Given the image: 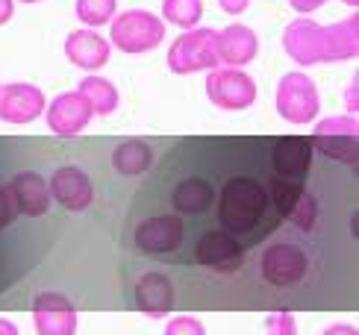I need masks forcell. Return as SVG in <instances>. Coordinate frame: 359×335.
<instances>
[{
    "mask_svg": "<svg viewBox=\"0 0 359 335\" xmlns=\"http://www.w3.org/2000/svg\"><path fill=\"white\" fill-rule=\"evenodd\" d=\"M65 56L71 65H77L80 71H100L103 65L109 62L112 48H109V39H103L97 29H74L65 39Z\"/></svg>",
    "mask_w": 359,
    "mask_h": 335,
    "instance_id": "cell-16",
    "label": "cell"
},
{
    "mask_svg": "<svg viewBox=\"0 0 359 335\" xmlns=\"http://www.w3.org/2000/svg\"><path fill=\"white\" fill-rule=\"evenodd\" d=\"M80 95L88 100V106H92V112L97 118H107L112 112H118V103H121V95H118V88L112 80L107 77H97V74H88V77L80 83Z\"/></svg>",
    "mask_w": 359,
    "mask_h": 335,
    "instance_id": "cell-23",
    "label": "cell"
},
{
    "mask_svg": "<svg viewBox=\"0 0 359 335\" xmlns=\"http://www.w3.org/2000/svg\"><path fill=\"white\" fill-rule=\"evenodd\" d=\"M341 4L351 6V9H356V6H359V0H341Z\"/></svg>",
    "mask_w": 359,
    "mask_h": 335,
    "instance_id": "cell-35",
    "label": "cell"
},
{
    "mask_svg": "<svg viewBox=\"0 0 359 335\" xmlns=\"http://www.w3.org/2000/svg\"><path fill=\"white\" fill-rule=\"evenodd\" d=\"M274 106L283 121L289 124H312L321 112V97H318V86L316 80L304 71H292L277 83V95Z\"/></svg>",
    "mask_w": 359,
    "mask_h": 335,
    "instance_id": "cell-5",
    "label": "cell"
},
{
    "mask_svg": "<svg viewBox=\"0 0 359 335\" xmlns=\"http://www.w3.org/2000/svg\"><path fill=\"white\" fill-rule=\"evenodd\" d=\"M309 271V259L304 253V247L292 245V241H277L262 253L259 262V273L265 282H271L277 288H292L297 285Z\"/></svg>",
    "mask_w": 359,
    "mask_h": 335,
    "instance_id": "cell-8",
    "label": "cell"
},
{
    "mask_svg": "<svg viewBox=\"0 0 359 335\" xmlns=\"http://www.w3.org/2000/svg\"><path fill=\"white\" fill-rule=\"evenodd\" d=\"M265 335H297V321L292 312H271L265 317Z\"/></svg>",
    "mask_w": 359,
    "mask_h": 335,
    "instance_id": "cell-27",
    "label": "cell"
},
{
    "mask_svg": "<svg viewBox=\"0 0 359 335\" xmlns=\"http://www.w3.org/2000/svg\"><path fill=\"white\" fill-rule=\"evenodd\" d=\"M44 121H48V130L56 135H80L88 124H92V106L80 95V91H65V95H56L48 106H44Z\"/></svg>",
    "mask_w": 359,
    "mask_h": 335,
    "instance_id": "cell-11",
    "label": "cell"
},
{
    "mask_svg": "<svg viewBox=\"0 0 359 335\" xmlns=\"http://www.w3.org/2000/svg\"><path fill=\"white\" fill-rule=\"evenodd\" d=\"M48 189H50V200H56L68 212H86L95 203L92 179H88V174L77 165L56 168V171L50 174V179H48Z\"/></svg>",
    "mask_w": 359,
    "mask_h": 335,
    "instance_id": "cell-10",
    "label": "cell"
},
{
    "mask_svg": "<svg viewBox=\"0 0 359 335\" xmlns=\"http://www.w3.org/2000/svg\"><path fill=\"white\" fill-rule=\"evenodd\" d=\"M203 18V0H162V21L180 29H194Z\"/></svg>",
    "mask_w": 359,
    "mask_h": 335,
    "instance_id": "cell-24",
    "label": "cell"
},
{
    "mask_svg": "<svg viewBox=\"0 0 359 335\" xmlns=\"http://www.w3.org/2000/svg\"><path fill=\"white\" fill-rule=\"evenodd\" d=\"M259 53V36L245 24H230L218 33V59L227 68H245Z\"/></svg>",
    "mask_w": 359,
    "mask_h": 335,
    "instance_id": "cell-18",
    "label": "cell"
},
{
    "mask_svg": "<svg viewBox=\"0 0 359 335\" xmlns=\"http://www.w3.org/2000/svg\"><path fill=\"white\" fill-rule=\"evenodd\" d=\"M283 48H286L289 59L301 68H312L321 62H345L359 53V15L341 18L333 27H321L304 15L286 27L283 33Z\"/></svg>",
    "mask_w": 359,
    "mask_h": 335,
    "instance_id": "cell-1",
    "label": "cell"
},
{
    "mask_svg": "<svg viewBox=\"0 0 359 335\" xmlns=\"http://www.w3.org/2000/svg\"><path fill=\"white\" fill-rule=\"evenodd\" d=\"M183 235H186V224L180 215H154L136 226V245L139 250L151 256L174 253L183 245Z\"/></svg>",
    "mask_w": 359,
    "mask_h": 335,
    "instance_id": "cell-13",
    "label": "cell"
},
{
    "mask_svg": "<svg viewBox=\"0 0 359 335\" xmlns=\"http://www.w3.org/2000/svg\"><path fill=\"white\" fill-rule=\"evenodd\" d=\"M9 189L15 194V203H18V212L27 218H41L44 212L50 209V189H48V179H44L41 174L36 171H24L18 174L12 182H9Z\"/></svg>",
    "mask_w": 359,
    "mask_h": 335,
    "instance_id": "cell-20",
    "label": "cell"
},
{
    "mask_svg": "<svg viewBox=\"0 0 359 335\" xmlns=\"http://www.w3.org/2000/svg\"><path fill=\"white\" fill-rule=\"evenodd\" d=\"M356 91H359V86H356V80L348 86V91H345V106H348V115H356V109H359V97H356Z\"/></svg>",
    "mask_w": 359,
    "mask_h": 335,
    "instance_id": "cell-31",
    "label": "cell"
},
{
    "mask_svg": "<svg viewBox=\"0 0 359 335\" xmlns=\"http://www.w3.org/2000/svg\"><path fill=\"white\" fill-rule=\"evenodd\" d=\"M274 203L277 212L286 221H292L294 226L301 230H312L318 218V203L309 191L301 189V182H292V179H274Z\"/></svg>",
    "mask_w": 359,
    "mask_h": 335,
    "instance_id": "cell-15",
    "label": "cell"
},
{
    "mask_svg": "<svg viewBox=\"0 0 359 335\" xmlns=\"http://www.w3.org/2000/svg\"><path fill=\"white\" fill-rule=\"evenodd\" d=\"M165 41V21L147 9L118 12L109 21V44L127 56L151 53Z\"/></svg>",
    "mask_w": 359,
    "mask_h": 335,
    "instance_id": "cell-3",
    "label": "cell"
},
{
    "mask_svg": "<svg viewBox=\"0 0 359 335\" xmlns=\"http://www.w3.org/2000/svg\"><path fill=\"white\" fill-rule=\"evenodd\" d=\"M15 15V0H0V27L9 24Z\"/></svg>",
    "mask_w": 359,
    "mask_h": 335,
    "instance_id": "cell-33",
    "label": "cell"
},
{
    "mask_svg": "<svg viewBox=\"0 0 359 335\" xmlns=\"http://www.w3.org/2000/svg\"><path fill=\"white\" fill-rule=\"evenodd\" d=\"M44 91L33 83H6L0 86V121L6 124H33L44 115Z\"/></svg>",
    "mask_w": 359,
    "mask_h": 335,
    "instance_id": "cell-12",
    "label": "cell"
},
{
    "mask_svg": "<svg viewBox=\"0 0 359 335\" xmlns=\"http://www.w3.org/2000/svg\"><path fill=\"white\" fill-rule=\"evenodd\" d=\"M321 335H359V329L351 327V324H333V327H327Z\"/></svg>",
    "mask_w": 359,
    "mask_h": 335,
    "instance_id": "cell-32",
    "label": "cell"
},
{
    "mask_svg": "<svg viewBox=\"0 0 359 335\" xmlns=\"http://www.w3.org/2000/svg\"><path fill=\"white\" fill-rule=\"evenodd\" d=\"M268 209V191L250 177H233L221 191L218 218L227 233H248L253 230Z\"/></svg>",
    "mask_w": 359,
    "mask_h": 335,
    "instance_id": "cell-2",
    "label": "cell"
},
{
    "mask_svg": "<svg viewBox=\"0 0 359 335\" xmlns=\"http://www.w3.org/2000/svg\"><path fill=\"white\" fill-rule=\"evenodd\" d=\"M324 4H327V0H289V6H292L294 12H301V15L316 12V9H321Z\"/></svg>",
    "mask_w": 359,
    "mask_h": 335,
    "instance_id": "cell-29",
    "label": "cell"
},
{
    "mask_svg": "<svg viewBox=\"0 0 359 335\" xmlns=\"http://www.w3.org/2000/svg\"><path fill=\"white\" fill-rule=\"evenodd\" d=\"M221 65L218 59V29L194 27L183 29L171 50H168V68L174 74H198V71H215Z\"/></svg>",
    "mask_w": 359,
    "mask_h": 335,
    "instance_id": "cell-4",
    "label": "cell"
},
{
    "mask_svg": "<svg viewBox=\"0 0 359 335\" xmlns=\"http://www.w3.org/2000/svg\"><path fill=\"white\" fill-rule=\"evenodd\" d=\"M18 215H21V212H18V203H15V194H12L9 186H4V189H0V230L9 226Z\"/></svg>",
    "mask_w": 359,
    "mask_h": 335,
    "instance_id": "cell-28",
    "label": "cell"
},
{
    "mask_svg": "<svg viewBox=\"0 0 359 335\" xmlns=\"http://www.w3.org/2000/svg\"><path fill=\"white\" fill-rule=\"evenodd\" d=\"M194 259L215 273H236L245 265V250L227 233H203L194 247Z\"/></svg>",
    "mask_w": 359,
    "mask_h": 335,
    "instance_id": "cell-14",
    "label": "cell"
},
{
    "mask_svg": "<svg viewBox=\"0 0 359 335\" xmlns=\"http://www.w3.org/2000/svg\"><path fill=\"white\" fill-rule=\"evenodd\" d=\"M271 165L280 179L301 182L312 165V142L306 139H280L271 150Z\"/></svg>",
    "mask_w": 359,
    "mask_h": 335,
    "instance_id": "cell-19",
    "label": "cell"
},
{
    "mask_svg": "<svg viewBox=\"0 0 359 335\" xmlns=\"http://www.w3.org/2000/svg\"><path fill=\"white\" fill-rule=\"evenodd\" d=\"M171 203L177 212H183V215H203V212H209L215 203V189H212V182L191 177L174 189Z\"/></svg>",
    "mask_w": 359,
    "mask_h": 335,
    "instance_id": "cell-21",
    "label": "cell"
},
{
    "mask_svg": "<svg viewBox=\"0 0 359 335\" xmlns=\"http://www.w3.org/2000/svg\"><path fill=\"white\" fill-rule=\"evenodd\" d=\"M21 4H39V0H21Z\"/></svg>",
    "mask_w": 359,
    "mask_h": 335,
    "instance_id": "cell-36",
    "label": "cell"
},
{
    "mask_svg": "<svg viewBox=\"0 0 359 335\" xmlns=\"http://www.w3.org/2000/svg\"><path fill=\"white\" fill-rule=\"evenodd\" d=\"M33 327L39 335H77V306L59 292H41L33 300Z\"/></svg>",
    "mask_w": 359,
    "mask_h": 335,
    "instance_id": "cell-9",
    "label": "cell"
},
{
    "mask_svg": "<svg viewBox=\"0 0 359 335\" xmlns=\"http://www.w3.org/2000/svg\"><path fill=\"white\" fill-rule=\"evenodd\" d=\"M136 309L151 321H162L174 309V282L168 273L151 271L136 282Z\"/></svg>",
    "mask_w": 359,
    "mask_h": 335,
    "instance_id": "cell-17",
    "label": "cell"
},
{
    "mask_svg": "<svg viewBox=\"0 0 359 335\" xmlns=\"http://www.w3.org/2000/svg\"><path fill=\"white\" fill-rule=\"evenodd\" d=\"M0 335H21L18 327H15L9 317H0Z\"/></svg>",
    "mask_w": 359,
    "mask_h": 335,
    "instance_id": "cell-34",
    "label": "cell"
},
{
    "mask_svg": "<svg viewBox=\"0 0 359 335\" xmlns=\"http://www.w3.org/2000/svg\"><path fill=\"white\" fill-rule=\"evenodd\" d=\"M151 165H154V150L142 139H130L124 144H118L112 153V168L121 177H142L151 171Z\"/></svg>",
    "mask_w": 359,
    "mask_h": 335,
    "instance_id": "cell-22",
    "label": "cell"
},
{
    "mask_svg": "<svg viewBox=\"0 0 359 335\" xmlns=\"http://www.w3.org/2000/svg\"><path fill=\"white\" fill-rule=\"evenodd\" d=\"M218 4H221V9L227 15H242L250 6V0H218Z\"/></svg>",
    "mask_w": 359,
    "mask_h": 335,
    "instance_id": "cell-30",
    "label": "cell"
},
{
    "mask_svg": "<svg viewBox=\"0 0 359 335\" xmlns=\"http://www.w3.org/2000/svg\"><path fill=\"white\" fill-rule=\"evenodd\" d=\"M356 135H359V121L356 115H336V118H324L312 130V144L324 150L327 156H333L345 165H356Z\"/></svg>",
    "mask_w": 359,
    "mask_h": 335,
    "instance_id": "cell-7",
    "label": "cell"
},
{
    "mask_svg": "<svg viewBox=\"0 0 359 335\" xmlns=\"http://www.w3.org/2000/svg\"><path fill=\"white\" fill-rule=\"evenodd\" d=\"M259 88L250 74L238 68H215L206 71V97L224 112H242L257 103Z\"/></svg>",
    "mask_w": 359,
    "mask_h": 335,
    "instance_id": "cell-6",
    "label": "cell"
},
{
    "mask_svg": "<svg viewBox=\"0 0 359 335\" xmlns=\"http://www.w3.org/2000/svg\"><path fill=\"white\" fill-rule=\"evenodd\" d=\"M118 12V0H77V18L88 29L109 24Z\"/></svg>",
    "mask_w": 359,
    "mask_h": 335,
    "instance_id": "cell-25",
    "label": "cell"
},
{
    "mask_svg": "<svg viewBox=\"0 0 359 335\" xmlns=\"http://www.w3.org/2000/svg\"><path fill=\"white\" fill-rule=\"evenodd\" d=\"M162 335H206V327L194 315H174Z\"/></svg>",
    "mask_w": 359,
    "mask_h": 335,
    "instance_id": "cell-26",
    "label": "cell"
}]
</instances>
